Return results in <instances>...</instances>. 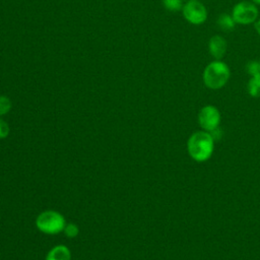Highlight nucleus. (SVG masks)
<instances>
[{
    "mask_svg": "<svg viewBox=\"0 0 260 260\" xmlns=\"http://www.w3.org/2000/svg\"><path fill=\"white\" fill-rule=\"evenodd\" d=\"M187 147L188 152L193 159L196 161H205L213 152V137L210 133L205 131L195 132L190 136Z\"/></svg>",
    "mask_w": 260,
    "mask_h": 260,
    "instance_id": "f03ea898",
    "label": "nucleus"
},
{
    "mask_svg": "<svg viewBox=\"0 0 260 260\" xmlns=\"http://www.w3.org/2000/svg\"><path fill=\"white\" fill-rule=\"evenodd\" d=\"M259 64H260V59H259Z\"/></svg>",
    "mask_w": 260,
    "mask_h": 260,
    "instance_id": "f3484780",
    "label": "nucleus"
},
{
    "mask_svg": "<svg viewBox=\"0 0 260 260\" xmlns=\"http://www.w3.org/2000/svg\"><path fill=\"white\" fill-rule=\"evenodd\" d=\"M254 27H255L256 32L260 36V18H258V19L254 22Z\"/></svg>",
    "mask_w": 260,
    "mask_h": 260,
    "instance_id": "2eb2a0df",
    "label": "nucleus"
},
{
    "mask_svg": "<svg viewBox=\"0 0 260 260\" xmlns=\"http://www.w3.org/2000/svg\"><path fill=\"white\" fill-rule=\"evenodd\" d=\"M8 134H9L8 124L4 120L0 119V138H5L8 136Z\"/></svg>",
    "mask_w": 260,
    "mask_h": 260,
    "instance_id": "4468645a",
    "label": "nucleus"
},
{
    "mask_svg": "<svg viewBox=\"0 0 260 260\" xmlns=\"http://www.w3.org/2000/svg\"><path fill=\"white\" fill-rule=\"evenodd\" d=\"M12 104L8 96L0 95V116L7 114L11 110Z\"/></svg>",
    "mask_w": 260,
    "mask_h": 260,
    "instance_id": "f8f14e48",
    "label": "nucleus"
},
{
    "mask_svg": "<svg viewBox=\"0 0 260 260\" xmlns=\"http://www.w3.org/2000/svg\"><path fill=\"white\" fill-rule=\"evenodd\" d=\"M198 122L202 129L206 131H213L218 128L220 123V113L214 106L207 105L203 107L198 114Z\"/></svg>",
    "mask_w": 260,
    "mask_h": 260,
    "instance_id": "423d86ee",
    "label": "nucleus"
},
{
    "mask_svg": "<svg viewBox=\"0 0 260 260\" xmlns=\"http://www.w3.org/2000/svg\"><path fill=\"white\" fill-rule=\"evenodd\" d=\"M231 76L229 65L222 60H213L209 62L202 73L203 83L210 89H219L223 87Z\"/></svg>",
    "mask_w": 260,
    "mask_h": 260,
    "instance_id": "f257e3e1",
    "label": "nucleus"
},
{
    "mask_svg": "<svg viewBox=\"0 0 260 260\" xmlns=\"http://www.w3.org/2000/svg\"><path fill=\"white\" fill-rule=\"evenodd\" d=\"M231 15L237 24L248 25L258 19L259 10L252 1L243 0L234 5Z\"/></svg>",
    "mask_w": 260,
    "mask_h": 260,
    "instance_id": "20e7f679",
    "label": "nucleus"
},
{
    "mask_svg": "<svg viewBox=\"0 0 260 260\" xmlns=\"http://www.w3.org/2000/svg\"><path fill=\"white\" fill-rule=\"evenodd\" d=\"M182 14L186 21L194 25H200L207 19V9L199 0H190L184 3Z\"/></svg>",
    "mask_w": 260,
    "mask_h": 260,
    "instance_id": "39448f33",
    "label": "nucleus"
},
{
    "mask_svg": "<svg viewBox=\"0 0 260 260\" xmlns=\"http://www.w3.org/2000/svg\"><path fill=\"white\" fill-rule=\"evenodd\" d=\"M64 216L55 210H46L39 214L36 220L37 228L48 235H56L65 228Z\"/></svg>",
    "mask_w": 260,
    "mask_h": 260,
    "instance_id": "7ed1b4c3",
    "label": "nucleus"
},
{
    "mask_svg": "<svg viewBox=\"0 0 260 260\" xmlns=\"http://www.w3.org/2000/svg\"><path fill=\"white\" fill-rule=\"evenodd\" d=\"M246 70L250 75L247 83L248 93L252 98H260V64L259 61H249Z\"/></svg>",
    "mask_w": 260,
    "mask_h": 260,
    "instance_id": "0eeeda50",
    "label": "nucleus"
},
{
    "mask_svg": "<svg viewBox=\"0 0 260 260\" xmlns=\"http://www.w3.org/2000/svg\"><path fill=\"white\" fill-rule=\"evenodd\" d=\"M208 53L214 60H221L228 51V42L220 35L212 36L207 45Z\"/></svg>",
    "mask_w": 260,
    "mask_h": 260,
    "instance_id": "6e6552de",
    "label": "nucleus"
},
{
    "mask_svg": "<svg viewBox=\"0 0 260 260\" xmlns=\"http://www.w3.org/2000/svg\"><path fill=\"white\" fill-rule=\"evenodd\" d=\"M188 1H190V0H188Z\"/></svg>",
    "mask_w": 260,
    "mask_h": 260,
    "instance_id": "a211bd4d",
    "label": "nucleus"
},
{
    "mask_svg": "<svg viewBox=\"0 0 260 260\" xmlns=\"http://www.w3.org/2000/svg\"><path fill=\"white\" fill-rule=\"evenodd\" d=\"M71 253L65 245H58L52 248L47 254L46 260H70Z\"/></svg>",
    "mask_w": 260,
    "mask_h": 260,
    "instance_id": "1a4fd4ad",
    "label": "nucleus"
},
{
    "mask_svg": "<svg viewBox=\"0 0 260 260\" xmlns=\"http://www.w3.org/2000/svg\"><path fill=\"white\" fill-rule=\"evenodd\" d=\"M161 3L164 7L171 12L182 11V8L184 6L183 0H161Z\"/></svg>",
    "mask_w": 260,
    "mask_h": 260,
    "instance_id": "9b49d317",
    "label": "nucleus"
},
{
    "mask_svg": "<svg viewBox=\"0 0 260 260\" xmlns=\"http://www.w3.org/2000/svg\"><path fill=\"white\" fill-rule=\"evenodd\" d=\"M64 233L65 235L68 237V238H75L77 235H78V226L75 224V223H68V224H65V228H64Z\"/></svg>",
    "mask_w": 260,
    "mask_h": 260,
    "instance_id": "ddd939ff",
    "label": "nucleus"
},
{
    "mask_svg": "<svg viewBox=\"0 0 260 260\" xmlns=\"http://www.w3.org/2000/svg\"><path fill=\"white\" fill-rule=\"evenodd\" d=\"M216 23L221 29L226 30V31L233 30L236 26V22L234 21L232 15L228 14V13H221L220 15H218V17L216 19Z\"/></svg>",
    "mask_w": 260,
    "mask_h": 260,
    "instance_id": "9d476101",
    "label": "nucleus"
},
{
    "mask_svg": "<svg viewBox=\"0 0 260 260\" xmlns=\"http://www.w3.org/2000/svg\"><path fill=\"white\" fill-rule=\"evenodd\" d=\"M254 4H256V5H260V0H251Z\"/></svg>",
    "mask_w": 260,
    "mask_h": 260,
    "instance_id": "dca6fc26",
    "label": "nucleus"
}]
</instances>
